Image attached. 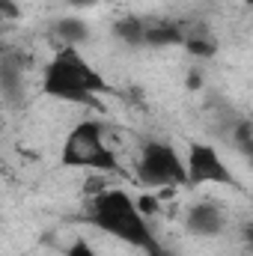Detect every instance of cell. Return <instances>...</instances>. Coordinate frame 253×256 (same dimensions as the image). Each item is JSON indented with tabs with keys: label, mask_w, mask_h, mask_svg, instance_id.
<instances>
[{
	"label": "cell",
	"mask_w": 253,
	"mask_h": 256,
	"mask_svg": "<svg viewBox=\"0 0 253 256\" xmlns=\"http://www.w3.org/2000/svg\"><path fill=\"white\" fill-rule=\"evenodd\" d=\"M143 30H146V21L137 15H126L114 24V36L128 48H143Z\"/></svg>",
	"instance_id": "11"
},
{
	"label": "cell",
	"mask_w": 253,
	"mask_h": 256,
	"mask_svg": "<svg viewBox=\"0 0 253 256\" xmlns=\"http://www.w3.org/2000/svg\"><path fill=\"white\" fill-rule=\"evenodd\" d=\"M54 39L60 48H80L90 39V24L78 15H66L54 24Z\"/></svg>",
	"instance_id": "9"
},
{
	"label": "cell",
	"mask_w": 253,
	"mask_h": 256,
	"mask_svg": "<svg viewBox=\"0 0 253 256\" xmlns=\"http://www.w3.org/2000/svg\"><path fill=\"white\" fill-rule=\"evenodd\" d=\"M202 86V72L200 68H190L188 72V90H200Z\"/></svg>",
	"instance_id": "16"
},
{
	"label": "cell",
	"mask_w": 253,
	"mask_h": 256,
	"mask_svg": "<svg viewBox=\"0 0 253 256\" xmlns=\"http://www.w3.org/2000/svg\"><path fill=\"white\" fill-rule=\"evenodd\" d=\"M176 27H179V36H182V48L190 57L212 60L218 54V39L212 36V30L202 21H176Z\"/></svg>",
	"instance_id": "8"
},
{
	"label": "cell",
	"mask_w": 253,
	"mask_h": 256,
	"mask_svg": "<svg viewBox=\"0 0 253 256\" xmlns=\"http://www.w3.org/2000/svg\"><path fill=\"white\" fill-rule=\"evenodd\" d=\"M143 45H149V48H176V45H182L176 21H164V18L161 21H146Z\"/></svg>",
	"instance_id": "10"
},
{
	"label": "cell",
	"mask_w": 253,
	"mask_h": 256,
	"mask_svg": "<svg viewBox=\"0 0 253 256\" xmlns=\"http://www.w3.org/2000/svg\"><path fill=\"white\" fill-rule=\"evenodd\" d=\"M24 68H27V60L15 51H6L0 54V96L12 104H21L24 102Z\"/></svg>",
	"instance_id": "7"
},
{
	"label": "cell",
	"mask_w": 253,
	"mask_h": 256,
	"mask_svg": "<svg viewBox=\"0 0 253 256\" xmlns=\"http://www.w3.org/2000/svg\"><path fill=\"white\" fill-rule=\"evenodd\" d=\"M60 164L66 170H92L102 176H126L116 152L104 143V128L98 120H80L66 134Z\"/></svg>",
	"instance_id": "3"
},
{
	"label": "cell",
	"mask_w": 253,
	"mask_h": 256,
	"mask_svg": "<svg viewBox=\"0 0 253 256\" xmlns=\"http://www.w3.org/2000/svg\"><path fill=\"white\" fill-rule=\"evenodd\" d=\"M185 182L188 185H224V188H242L232 170L224 164L220 152L208 143H190L185 158Z\"/></svg>",
	"instance_id": "5"
},
{
	"label": "cell",
	"mask_w": 253,
	"mask_h": 256,
	"mask_svg": "<svg viewBox=\"0 0 253 256\" xmlns=\"http://www.w3.org/2000/svg\"><path fill=\"white\" fill-rule=\"evenodd\" d=\"M63 256H98V250H96L90 242H84V238H74V242L66 248Z\"/></svg>",
	"instance_id": "14"
},
{
	"label": "cell",
	"mask_w": 253,
	"mask_h": 256,
	"mask_svg": "<svg viewBox=\"0 0 253 256\" xmlns=\"http://www.w3.org/2000/svg\"><path fill=\"white\" fill-rule=\"evenodd\" d=\"M90 224L114 238H120L128 248H137L146 256H173L152 232L149 220L137 212L134 196L126 188H102L98 194L90 196Z\"/></svg>",
	"instance_id": "1"
},
{
	"label": "cell",
	"mask_w": 253,
	"mask_h": 256,
	"mask_svg": "<svg viewBox=\"0 0 253 256\" xmlns=\"http://www.w3.org/2000/svg\"><path fill=\"white\" fill-rule=\"evenodd\" d=\"M226 230V214L218 202L200 200L185 212V232L196 236V238H214Z\"/></svg>",
	"instance_id": "6"
},
{
	"label": "cell",
	"mask_w": 253,
	"mask_h": 256,
	"mask_svg": "<svg viewBox=\"0 0 253 256\" xmlns=\"http://www.w3.org/2000/svg\"><path fill=\"white\" fill-rule=\"evenodd\" d=\"M230 140L242 155H253V122L250 120H238L230 128Z\"/></svg>",
	"instance_id": "12"
},
{
	"label": "cell",
	"mask_w": 253,
	"mask_h": 256,
	"mask_svg": "<svg viewBox=\"0 0 253 256\" xmlns=\"http://www.w3.org/2000/svg\"><path fill=\"white\" fill-rule=\"evenodd\" d=\"M42 92L68 104L102 108L98 96L110 92V84L96 66L86 63V57H80L78 48H57V54L42 68Z\"/></svg>",
	"instance_id": "2"
},
{
	"label": "cell",
	"mask_w": 253,
	"mask_h": 256,
	"mask_svg": "<svg viewBox=\"0 0 253 256\" xmlns=\"http://www.w3.org/2000/svg\"><path fill=\"white\" fill-rule=\"evenodd\" d=\"M134 206H137V212L149 220L152 214H158L161 212V200L158 196H152V194H140V196H134Z\"/></svg>",
	"instance_id": "13"
},
{
	"label": "cell",
	"mask_w": 253,
	"mask_h": 256,
	"mask_svg": "<svg viewBox=\"0 0 253 256\" xmlns=\"http://www.w3.org/2000/svg\"><path fill=\"white\" fill-rule=\"evenodd\" d=\"M21 18V9L15 0H0V21H18Z\"/></svg>",
	"instance_id": "15"
},
{
	"label": "cell",
	"mask_w": 253,
	"mask_h": 256,
	"mask_svg": "<svg viewBox=\"0 0 253 256\" xmlns=\"http://www.w3.org/2000/svg\"><path fill=\"white\" fill-rule=\"evenodd\" d=\"M134 176L140 185L155 188V191H167V188H179L188 185L185 182V161L179 158V152L164 143V140H149L143 143V149L137 152V167Z\"/></svg>",
	"instance_id": "4"
},
{
	"label": "cell",
	"mask_w": 253,
	"mask_h": 256,
	"mask_svg": "<svg viewBox=\"0 0 253 256\" xmlns=\"http://www.w3.org/2000/svg\"><path fill=\"white\" fill-rule=\"evenodd\" d=\"M72 9H90V6H96L98 0H66Z\"/></svg>",
	"instance_id": "17"
}]
</instances>
